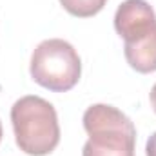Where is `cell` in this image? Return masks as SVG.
I'll return each instance as SVG.
<instances>
[{"mask_svg": "<svg viewBox=\"0 0 156 156\" xmlns=\"http://www.w3.org/2000/svg\"><path fill=\"white\" fill-rule=\"evenodd\" d=\"M156 27V13L145 0H125L115 13V29L125 44L138 42Z\"/></svg>", "mask_w": 156, "mask_h": 156, "instance_id": "obj_4", "label": "cell"}, {"mask_svg": "<svg viewBox=\"0 0 156 156\" xmlns=\"http://www.w3.org/2000/svg\"><path fill=\"white\" fill-rule=\"evenodd\" d=\"M82 122L89 134L82 156H134L136 127L120 109L94 104L87 107Z\"/></svg>", "mask_w": 156, "mask_h": 156, "instance_id": "obj_2", "label": "cell"}, {"mask_svg": "<svg viewBox=\"0 0 156 156\" xmlns=\"http://www.w3.org/2000/svg\"><path fill=\"white\" fill-rule=\"evenodd\" d=\"M145 156H156V133L149 136L145 144Z\"/></svg>", "mask_w": 156, "mask_h": 156, "instance_id": "obj_7", "label": "cell"}, {"mask_svg": "<svg viewBox=\"0 0 156 156\" xmlns=\"http://www.w3.org/2000/svg\"><path fill=\"white\" fill-rule=\"evenodd\" d=\"M123 55L127 64L138 73H154L156 71V27L142 40L125 44Z\"/></svg>", "mask_w": 156, "mask_h": 156, "instance_id": "obj_5", "label": "cell"}, {"mask_svg": "<svg viewBox=\"0 0 156 156\" xmlns=\"http://www.w3.org/2000/svg\"><path fill=\"white\" fill-rule=\"evenodd\" d=\"M31 78L53 93L71 91L80 80L82 62L76 49L62 38H49L37 45L29 64Z\"/></svg>", "mask_w": 156, "mask_h": 156, "instance_id": "obj_3", "label": "cell"}, {"mask_svg": "<svg viewBox=\"0 0 156 156\" xmlns=\"http://www.w3.org/2000/svg\"><path fill=\"white\" fill-rule=\"evenodd\" d=\"M60 4L69 15L78 18H89L98 15L105 7L107 0H60Z\"/></svg>", "mask_w": 156, "mask_h": 156, "instance_id": "obj_6", "label": "cell"}, {"mask_svg": "<svg viewBox=\"0 0 156 156\" xmlns=\"http://www.w3.org/2000/svg\"><path fill=\"white\" fill-rule=\"evenodd\" d=\"M149 100H151V105H153V111L156 113V83L151 89V94H149Z\"/></svg>", "mask_w": 156, "mask_h": 156, "instance_id": "obj_8", "label": "cell"}, {"mask_svg": "<svg viewBox=\"0 0 156 156\" xmlns=\"http://www.w3.org/2000/svg\"><path fill=\"white\" fill-rule=\"evenodd\" d=\"M15 142L29 156H47L60 144V123L55 107L35 94L22 96L11 107Z\"/></svg>", "mask_w": 156, "mask_h": 156, "instance_id": "obj_1", "label": "cell"}, {"mask_svg": "<svg viewBox=\"0 0 156 156\" xmlns=\"http://www.w3.org/2000/svg\"><path fill=\"white\" fill-rule=\"evenodd\" d=\"M0 142H2V122H0Z\"/></svg>", "mask_w": 156, "mask_h": 156, "instance_id": "obj_9", "label": "cell"}]
</instances>
